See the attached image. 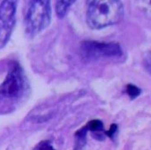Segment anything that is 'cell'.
Returning <instances> with one entry per match:
<instances>
[{
	"label": "cell",
	"mask_w": 151,
	"mask_h": 150,
	"mask_svg": "<svg viewBox=\"0 0 151 150\" xmlns=\"http://www.w3.org/2000/svg\"><path fill=\"white\" fill-rule=\"evenodd\" d=\"M80 50L81 57L87 60H97L104 57H117L123 54L120 46L115 42L85 41L81 43Z\"/></svg>",
	"instance_id": "obj_4"
},
{
	"label": "cell",
	"mask_w": 151,
	"mask_h": 150,
	"mask_svg": "<svg viewBox=\"0 0 151 150\" xmlns=\"http://www.w3.org/2000/svg\"><path fill=\"white\" fill-rule=\"evenodd\" d=\"M27 89L28 85L23 70L19 64L14 63L0 85V102L15 103L22 99Z\"/></svg>",
	"instance_id": "obj_2"
},
{
	"label": "cell",
	"mask_w": 151,
	"mask_h": 150,
	"mask_svg": "<svg viewBox=\"0 0 151 150\" xmlns=\"http://www.w3.org/2000/svg\"><path fill=\"white\" fill-rule=\"evenodd\" d=\"M16 0H3L0 4V43L4 44L10 38L15 25Z\"/></svg>",
	"instance_id": "obj_5"
},
{
	"label": "cell",
	"mask_w": 151,
	"mask_h": 150,
	"mask_svg": "<svg viewBox=\"0 0 151 150\" xmlns=\"http://www.w3.org/2000/svg\"><path fill=\"white\" fill-rule=\"evenodd\" d=\"M87 133H88V129L86 128V126H84L75 133V138H76L75 150H81L82 148L85 146Z\"/></svg>",
	"instance_id": "obj_7"
},
{
	"label": "cell",
	"mask_w": 151,
	"mask_h": 150,
	"mask_svg": "<svg viewBox=\"0 0 151 150\" xmlns=\"http://www.w3.org/2000/svg\"><path fill=\"white\" fill-rule=\"evenodd\" d=\"M123 15L124 7L120 0H90L87 22L91 28L101 29L118 24Z\"/></svg>",
	"instance_id": "obj_1"
},
{
	"label": "cell",
	"mask_w": 151,
	"mask_h": 150,
	"mask_svg": "<svg viewBox=\"0 0 151 150\" xmlns=\"http://www.w3.org/2000/svg\"><path fill=\"white\" fill-rule=\"evenodd\" d=\"M76 0H57L56 2V12L58 18L62 19L65 16L67 11L71 5Z\"/></svg>",
	"instance_id": "obj_6"
},
{
	"label": "cell",
	"mask_w": 151,
	"mask_h": 150,
	"mask_svg": "<svg viewBox=\"0 0 151 150\" xmlns=\"http://www.w3.org/2000/svg\"><path fill=\"white\" fill-rule=\"evenodd\" d=\"M85 126L88 129V131H91L93 133H100L104 130L103 123H102V121H100L98 119L89 121Z\"/></svg>",
	"instance_id": "obj_8"
},
{
	"label": "cell",
	"mask_w": 151,
	"mask_h": 150,
	"mask_svg": "<svg viewBox=\"0 0 151 150\" xmlns=\"http://www.w3.org/2000/svg\"><path fill=\"white\" fill-rule=\"evenodd\" d=\"M127 95L132 98V99H134L136 97H138L141 94V89L139 88H137L136 86L134 85H132V84H129L127 85Z\"/></svg>",
	"instance_id": "obj_9"
},
{
	"label": "cell",
	"mask_w": 151,
	"mask_h": 150,
	"mask_svg": "<svg viewBox=\"0 0 151 150\" xmlns=\"http://www.w3.org/2000/svg\"><path fill=\"white\" fill-rule=\"evenodd\" d=\"M35 150H56L53 146L50 144V142L49 141H42L41 143H39L36 148L35 149Z\"/></svg>",
	"instance_id": "obj_10"
},
{
	"label": "cell",
	"mask_w": 151,
	"mask_h": 150,
	"mask_svg": "<svg viewBox=\"0 0 151 150\" xmlns=\"http://www.w3.org/2000/svg\"><path fill=\"white\" fill-rule=\"evenodd\" d=\"M51 17L50 0H30L26 12V29L33 35L46 28Z\"/></svg>",
	"instance_id": "obj_3"
},
{
	"label": "cell",
	"mask_w": 151,
	"mask_h": 150,
	"mask_svg": "<svg viewBox=\"0 0 151 150\" xmlns=\"http://www.w3.org/2000/svg\"><path fill=\"white\" fill-rule=\"evenodd\" d=\"M117 129H118V126L115 125V124H113L111 126V129L108 131V132H105V134L107 135V136H109L110 138H113L114 137V135H115V133H116V132H117Z\"/></svg>",
	"instance_id": "obj_11"
}]
</instances>
